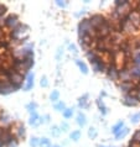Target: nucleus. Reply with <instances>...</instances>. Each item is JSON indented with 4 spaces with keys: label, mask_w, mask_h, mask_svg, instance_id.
I'll return each mask as SVG.
<instances>
[{
    "label": "nucleus",
    "mask_w": 140,
    "mask_h": 147,
    "mask_svg": "<svg viewBox=\"0 0 140 147\" xmlns=\"http://www.w3.org/2000/svg\"><path fill=\"white\" fill-rule=\"evenodd\" d=\"M122 103L126 105V107H131V108L138 107L140 104V95L135 92H131L130 94H125L122 99Z\"/></svg>",
    "instance_id": "obj_1"
},
{
    "label": "nucleus",
    "mask_w": 140,
    "mask_h": 147,
    "mask_svg": "<svg viewBox=\"0 0 140 147\" xmlns=\"http://www.w3.org/2000/svg\"><path fill=\"white\" fill-rule=\"evenodd\" d=\"M105 74L110 80L119 82V67L115 63H108L107 64Z\"/></svg>",
    "instance_id": "obj_2"
},
{
    "label": "nucleus",
    "mask_w": 140,
    "mask_h": 147,
    "mask_svg": "<svg viewBox=\"0 0 140 147\" xmlns=\"http://www.w3.org/2000/svg\"><path fill=\"white\" fill-rule=\"evenodd\" d=\"M88 19L90 21V26H92V28H94V30H98L107 20L105 16L102 14H93V15H90Z\"/></svg>",
    "instance_id": "obj_3"
},
{
    "label": "nucleus",
    "mask_w": 140,
    "mask_h": 147,
    "mask_svg": "<svg viewBox=\"0 0 140 147\" xmlns=\"http://www.w3.org/2000/svg\"><path fill=\"white\" fill-rule=\"evenodd\" d=\"M25 74H24L22 72H14L13 73V76L10 77V79L7 80V82H10V83H13L15 85V88H16V90L18 89H20L22 87V83H24V80H25Z\"/></svg>",
    "instance_id": "obj_4"
},
{
    "label": "nucleus",
    "mask_w": 140,
    "mask_h": 147,
    "mask_svg": "<svg viewBox=\"0 0 140 147\" xmlns=\"http://www.w3.org/2000/svg\"><path fill=\"white\" fill-rule=\"evenodd\" d=\"M92 66H93V71L96 73H105L107 71V63L104 59H103V56H99L98 58H96L94 61H92Z\"/></svg>",
    "instance_id": "obj_5"
},
{
    "label": "nucleus",
    "mask_w": 140,
    "mask_h": 147,
    "mask_svg": "<svg viewBox=\"0 0 140 147\" xmlns=\"http://www.w3.org/2000/svg\"><path fill=\"white\" fill-rule=\"evenodd\" d=\"M90 30H92V26H90L89 19H82L80 24H78V36L88 35Z\"/></svg>",
    "instance_id": "obj_6"
},
{
    "label": "nucleus",
    "mask_w": 140,
    "mask_h": 147,
    "mask_svg": "<svg viewBox=\"0 0 140 147\" xmlns=\"http://www.w3.org/2000/svg\"><path fill=\"white\" fill-rule=\"evenodd\" d=\"M123 82H133L129 67H119V83Z\"/></svg>",
    "instance_id": "obj_7"
},
{
    "label": "nucleus",
    "mask_w": 140,
    "mask_h": 147,
    "mask_svg": "<svg viewBox=\"0 0 140 147\" xmlns=\"http://www.w3.org/2000/svg\"><path fill=\"white\" fill-rule=\"evenodd\" d=\"M26 30H27V26H25V25H20L18 26V27H15V28H13L10 32H9V36H10V38L11 40H14V41H19V37L21 36L22 34H25L26 32Z\"/></svg>",
    "instance_id": "obj_8"
},
{
    "label": "nucleus",
    "mask_w": 140,
    "mask_h": 147,
    "mask_svg": "<svg viewBox=\"0 0 140 147\" xmlns=\"http://www.w3.org/2000/svg\"><path fill=\"white\" fill-rule=\"evenodd\" d=\"M20 25V22H19V18H18V15H15V14H10V15H7L6 18H5V22H4V26H6V27H9V28H15V27H18Z\"/></svg>",
    "instance_id": "obj_9"
},
{
    "label": "nucleus",
    "mask_w": 140,
    "mask_h": 147,
    "mask_svg": "<svg viewBox=\"0 0 140 147\" xmlns=\"http://www.w3.org/2000/svg\"><path fill=\"white\" fill-rule=\"evenodd\" d=\"M13 92H16L15 85L13 83H10V82H7V80L3 82L1 88H0V94H1V95H7V94H10Z\"/></svg>",
    "instance_id": "obj_10"
},
{
    "label": "nucleus",
    "mask_w": 140,
    "mask_h": 147,
    "mask_svg": "<svg viewBox=\"0 0 140 147\" xmlns=\"http://www.w3.org/2000/svg\"><path fill=\"white\" fill-rule=\"evenodd\" d=\"M119 89H120L122 93L125 94H130L134 90V82H123V83H119Z\"/></svg>",
    "instance_id": "obj_11"
},
{
    "label": "nucleus",
    "mask_w": 140,
    "mask_h": 147,
    "mask_svg": "<svg viewBox=\"0 0 140 147\" xmlns=\"http://www.w3.org/2000/svg\"><path fill=\"white\" fill-rule=\"evenodd\" d=\"M129 20L137 28H140V13L139 11H137V10L131 11L129 14Z\"/></svg>",
    "instance_id": "obj_12"
},
{
    "label": "nucleus",
    "mask_w": 140,
    "mask_h": 147,
    "mask_svg": "<svg viewBox=\"0 0 140 147\" xmlns=\"http://www.w3.org/2000/svg\"><path fill=\"white\" fill-rule=\"evenodd\" d=\"M131 77H133V82L134 80H140V66H131L129 67Z\"/></svg>",
    "instance_id": "obj_13"
},
{
    "label": "nucleus",
    "mask_w": 140,
    "mask_h": 147,
    "mask_svg": "<svg viewBox=\"0 0 140 147\" xmlns=\"http://www.w3.org/2000/svg\"><path fill=\"white\" fill-rule=\"evenodd\" d=\"M131 64H133V66H140V50H137V48H134L133 50Z\"/></svg>",
    "instance_id": "obj_14"
},
{
    "label": "nucleus",
    "mask_w": 140,
    "mask_h": 147,
    "mask_svg": "<svg viewBox=\"0 0 140 147\" xmlns=\"http://www.w3.org/2000/svg\"><path fill=\"white\" fill-rule=\"evenodd\" d=\"M78 107L82 108V109H87L89 107L88 104V94H84L83 96H81L78 99Z\"/></svg>",
    "instance_id": "obj_15"
},
{
    "label": "nucleus",
    "mask_w": 140,
    "mask_h": 147,
    "mask_svg": "<svg viewBox=\"0 0 140 147\" xmlns=\"http://www.w3.org/2000/svg\"><path fill=\"white\" fill-rule=\"evenodd\" d=\"M34 58H24V68L22 71L24 72H29L30 69L34 67Z\"/></svg>",
    "instance_id": "obj_16"
},
{
    "label": "nucleus",
    "mask_w": 140,
    "mask_h": 147,
    "mask_svg": "<svg viewBox=\"0 0 140 147\" xmlns=\"http://www.w3.org/2000/svg\"><path fill=\"white\" fill-rule=\"evenodd\" d=\"M26 135V129L25 126H24L22 124H19L18 127H16V137L18 138H24Z\"/></svg>",
    "instance_id": "obj_17"
},
{
    "label": "nucleus",
    "mask_w": 140,
    "mask_h": 147,
    "mask_svg": "<svg viewBox=\"0 0 140 147\" xmlns=\"http://www.w3.org/2000/svg\"><path fill=\"white\" fill-rule=\"evenodd\" d=\"M34 87V73H29L26 77V84H25V90H30Z\"/></svg>",
    "instance_id": "obj_18"
},
{
    "label": "nucleus",
    "mask_w": 140,
    "mask_h": 147,
    "mask_svg": "<svg viewBox=\"0 0 140 147\" xmlns=\"http://www.w3.org/2000/svg\"><path fill=\"white\" fill-rule=\"evenodd\" d=\"M124 127H125V125H124V121H123V120H120V121H118L117 124H115V125L113 126V127H112V132H113L114 135H117L119 131H122V130L124 129Z\"/></svg>",
    "instance_id": "obj_19"
},
{
    "label": "nucleus",
    "mask_w": 140,
    "mask_h": 147,
    "mask_svg": "<svg viewBox=\"0 0 140 147\" xmlns=\"http://www.w3.org/2000/svg\"><path fill=\"white\" fill-rule=\"evenodd\" d=\"M0 124H1L3 126H9L13 124V120H11V117L10 116H7V115H1L0 116Z\"/></svg>",
    "instance_id": "obj_20"
},
{
    "label": "nucleus",
    "mask_w": 140,
    "mask_h": 147,
    "mask_svg": "<svg viewBox=\"0 0 140 147\" xmlns=\"http://www.w3.org/2000/svg\"><path fill=\"white\" fill-rule=\"evenodd\" d=\"M30 125H32V126H37L40 122H41V120H40V116L37 115V113H34V114H31V117H30Z\"/></svg>",
    "instance_id": "obj_21"
},
{
    "label": "nucleus",
    "mask_w": 140,
    "mask_h": 147,
    "mask_svg": "<svg viewBox=\"0 0 140 147\" xmlns=\"http://www.w3.org/2000/svg\"><path fill=\"white\" fill-rule=\"evenodd\" d=\"M76 64L78 66V68L81 69V72L83 73V74H87L88 73V67H87V64H86L84 62H82L81 59H76Z\"/></svg>",
    "instance_id": "obj_22"
},
{
    "label": "nucleus",
    "mask_w": 140,
    "mask_h": 147,
    "mask_svg": "<svg viewBox=\"0 0 140 147\" xmlns=\"http://www.w3.org/2000/svg\"><path fill=\"white\" fill-rule=\"evenodd\" d=\"M130 142H133V144L138 145V146L140 147V129H138L137 131L134 132V135H133V137H131Z\"/></svg>",
    "instance_id": "obj_23"
},
{
    "label": "nucleus",
    "mask_w": 140,
    "mask_h": 147,
    "mask_svg": "<svg viewBox=\"0 0 140 147\" xmlns=\"http://www.w3.org/2000/svg\"><path fill=\"white\" fill-rule=\"evenodd\" d=\"M128 134H129V127H126L125 126L122 131H119L117 135H115V138H117V140H122V138H124Z\"/></svg>",
    "instance_id": "obj_24"
},
{
    "label": "nucleus",
    "mask_w": 140,
    "mask_h": 147,
    "mask_svg": "<svg viewBox=\"0 0 140 147\" xmlns=\"http://www.w3.org/2000/svg\"><path fill=\"white\" fill-rule=\"evenodd\" d=\"M86 122H87V120H86V115L84 114H82V113H80L77 115V124L83 127V126L86 125Z\"/></svg>",
    "instance_id": "obj_25"
},
{
    "label": "nucleus",
    "mask_w": 140,
    "mask_h": 147,
    "mask_svg": "<svg viewBox=\"0 0 140 147\" xmlns=\"http://www.w3.org/2000/svg\"><path fill=\"white\" fill-rule=\"evenodd\" d=\"M97 105H98V108H99V110H101L102 115H105V114L108 113V109H107V107L104 105V103H103L101 99H98V100H97Z\"/></svg>",
    "instance_id": "obj_26"
},
{
    "label": "nucleus",
    "mask_w": 140,
    "mask_h": 147,
    "mask_svg": "<svg viewBox=\"0 0 140 147\" xmlns=\"http://www.w3.org/2000/svg\"><path fill=\"white\" fill-rule=\"evenodd\" d=\"M69 137H71V140H73V141H78L81 138V131L80 130H75V131L71 132Z\"/></svg>",
    "instance_id": "obj_27"
},
{
    "label": "nucleus",
    "mask_w": 140,
    "mask_h": 147,
    "mask_svg": "<svg viewBox=\"0 0 140 147\" xmlns=\"http://www.w3.org/2000/svg\"><path fill=\"white\" fill-rule=\"evenodd\" d=\"M66 109L67 108H66V104L63 103V101H58V103L55 105V110H57V111H62L63 113Z\"/></svg>",
    "instance_id": "obj_28"
},
{
    "label": "nucleus",
    "mask_w": 140,
    "mask_h": 147,
    "mask_svg": "<svg viewBox=\"0 0 140 147\" xmlns=\"http://www.w3.org/2000/svg\"><path fill=\"white\" fill-rule=\"evenodd\" d=\"M130 121L133 122V124H138V122L140 121V113L133 114V115L130 116Z\"/></svg>",
    "instance_id": "obj_29"
},
{
    "label": "nucleus",
    "mask_w": 140,
    "mask_h": 147,
    "mask_svg": "<svg viewBox=\"0 0 140 147\" xmlns=\"http://www.w3.org/2000/svg\"><path fill=\"white\" fill-rule=\"evenodd\" d=\"M58 98H60V92L58 90H52L51 95H50V99L52 101H57L58 100Z\"/></svg>",
    "instance_id": "obj_30"
},
{
    "label": "nucleus",
    "mask_w": 140,
    "mask_h": 147,
    "mask_svg": "<svg viewBox=\"0 0 140 147\" xmlns=\"http://www.w3.org/2000/svg\"><path fill=\"white\" fill-rule=\"evenodd\" d=\"M97 135H98V132H97L96 129H94V127H89V130H88V136H89V138H96Z\"/></svg>",
    "instance_id": "obj_31"
},
{
    "label": "nucleus",
    "mask_w": 140,
    "mask_h": 147,
    "mask_svg": "<svg viewBox=\"0 0 140 147\" xmlns=\"http://www.w3.org/2000/svg\"><path fill=\"white\" fill-rule=\"evenodd\" d=\"M62 114H63L65 119H69V117H72V115H73V109H66Z\"/></svg>",
    "instance_id": "obj_32"
},
{
    "label": "nucleus",
    "mask_w": 140,
    "mask_h": 147,
    "mask_svg": "<svg viewBox=\"0 0 140 147\" xmlns=\"http://www.w3.org/2000/svg\"><path fill=\"white\" fill-rule=\"evenodd\" d=\"M40 146L41 147H51L50 140H48V138H42V140H40Z\"/></svg>",
    "instance_id": "obj_33"
},
{
    "label": "nucleus",
    "mask_w": 140,
    "mask_h": 147,
    "mask_svg": "<svg viewBox=\"0 0 140 147\" xmlns=\"http://www.w3.org/2000/svg\"><path fill=\"white\" fill-rule=\"evenodd\" d=\"M39 145H40V140H39V138L32 137L31 140H30V146H31V147H37Z\"/></svg>",
    "instance_id": "obj_34"
},
{
    "label": "nucleus",
    "mask_w": 140,
    "mask_h": 147,
    "mask_svg": "<svg viewBox=\"0 0 140 147\" xmlns=\"http://www.w3.org/2000/svg\"><path fill=\"white\" fill-rule=\"evenodd\" d=\"M6 146H7V147H18V146H19V138H18V137H15L14 140H13V141H10Z\"/></svg>",
    "instance_id": "obj_35"
},
{
    "label": "nucleus",
    "mask_w": 140,
    "mask_h": 147,
    "mask_svg": "<svg viewBox=\"0 0 140 147\" xmlns=\"http://www.w3.org/2000/svg\"><path fill=\"white\" fill-rule=\"evenodd\" d=\"M36 104L35 103H30L27 105V110L30 111V114H34V113H36Z\"/></svg>",
    "instance_id": "obj_36"
},
{
    "label": "nucleus",
    "mask_w": 140,
    "mask_h": 147,
    "mask_svg": "<svg viewBox=\"0 0 140 147\" xmlns=\"http://www.w3.org/2000/svg\"><path fill=\"white\" fill-rule=\"evenodd\" d=\"M61 131H62V130H60L58 127H57V126H53V127H52V131H51V134L53 135V136H58Z\"/></svg>",
    "instance_id": "obj_37"
},
{
    "label": "nucleus",
    "mask_w": 140,
    "mask_h": 147,
    "mask_svg": "<svg viewBox=\"0 0 140 147\" xmlns=\"http://www.w3.org/2000/svg\"><path fill=\"white\" fill-rule=\"evenodd\" d=\"M41 87H43V88H46L47 85H48V82H47V78L46 77H42V78H41Z\"/></svg>",
    "instance_id": "obj_38"
},
{
    "label": "nucleus",
    "mask_w": 140,
    "mask_h": 147,
    "mask_svg": "<svg viewBox=\"0 0 140 147\" xmlns=\"http://www.w3.org/2000/svg\"><path fill=\"white\" fill-rule=\"evenodd\" d=\"M56 4H57V5H58L60 7H65L66 5H67V3H66V1H60V0H57Z\"/></svg>",
    "instance_id": "obj_39"
},
{
    "label": "nucleus",
    "mask_w": 140,
    "mask_h": 147,
    "mask_svg": "<svg viewBox=\"0 0 140 147\" xmlns=\"http://www.w3.org/2000/svg\"><path fill=\"white\" fill-rule=\"evenodd\" d=\"M69 50H71V52H73V53H77V48L75 45H69Z\"/></svg>",
    "instance_id": "obj_40"
},
{
    "label": "nucleus",
    "mask_w": 140,
    "mask_h": 147,
    "mask_svg": "<svg viewBox=\"0 0 140 147\" xmlns=\"http://www.w3.org/2000/svg\"><path fill=\"white\" fill-rule=\"evenodd\" d=\"M67 129H68V125L66 124V122H63V124L61 125V130H62V131H66Z\"/></svg>",
    "instance_id": "obj_41"
},
{
    "label": "nucleus",
    "mask_w": 140,
    "mask_h": 147,
    "mask_svg": "<svg viewBox=\"0 0 140 147\" xmlns=\"http://www.w3.org/2000/svg\"><path fill=\"white\" fill-rule=\"evenodd\" d=\"M4 146V144H3V141H1V138H0V147H3Z\"/></svg>",
    "instance_id": "obj_42"
},
{
    "label": "nucleus",
    "mask_w": 140,
    "mask_h": 147,
    "mask_svg": "<svg viewBox=\"0 0 140 147\" xmlns=\"http://www.w3.org/2000/svg\"><path fill=\"white\" fill-rule=\"evenodd\" d=\"M1 84H3V82H1V80H0V88H1Z\"/></svg>",
    "instance_id": "obj_43"
},
{
    "label": "nucleus",
    "mask_w": 140,
    "mask_h": 147,
    "mask_svg": "<svg viewBox=\"0 0 140 147\" xmlns=\"http://www.w3.org/2000/svg\"><path fill=\"white\" fill-rule=\"evenodd\" d=\"M0 35H1V27H0Z\"/></svg>",
    "instance_id": "obj_44"
},
{
    "label": "nucleus",
    "mask_w": 140,
    "mask_h": 147,
    "mask_svg": "<svg viewBox=\"0 0 140 147\" xmlns=\"http://www.w3.org/2000/svg\"><path fill=\"white\" fill-rule=\"evenodd\" d=\"M98 147H105V146H101V145H99V146H98Z\"/></svg>",
    "instance_id": "obj_45"
},
{
    "label": "nucleus",
    "mask_w": 140,
    "mask_h": 147,
    "mask_svg": "<svg viewBox=\"0 0 140 147\" xmlns=\"http://www.w3.org/2000/svg\"><path fill=\"white\" fill-rule=\"evenodd\" d=\"M53 147H60V146H53Z\"/></svg>",
    "instance_id": "obj_46"
}]
</instances>
